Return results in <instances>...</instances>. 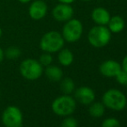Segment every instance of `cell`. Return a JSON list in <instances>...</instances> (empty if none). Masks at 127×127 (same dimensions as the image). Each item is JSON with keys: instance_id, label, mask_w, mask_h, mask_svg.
I'll return each mask as SVG.
<instances>
[{"instance_id": "1", "label": "cell", "mask_w": 127, "mask_h": 127, "mask_svg": "<svg viewBox=\"0 0 127 127\" xmlns=\"http://www.w3.org/2000/svg\"><path fill=\"white\" fill-rule=\"evenodd\" d=\"M65 40L62 34L57 31H49L42 35L40 41V48L46 53H56L63 48Z\"/></svg>"}, {"instance_id": "2", "label": "cell", "mask_w": 127, "mask_h": 127, "mask_svg": "<svg viewBox=\"0 0 127 127\" xmlns=\"http://www.w3.org/2000/svg\"><path fill=\"white\" fill-rule=\"evenodd\" d=\"M112 33L105 25L94 26L89 30L87 39L88 42L94 48H103L110 42Z\"/></svg>"}, {"instance_id": "3", "label": "cell", "mask_w": 127, "mask_h": 127, "mask_svg": "<svg viewBox=\"0 0 127 127\" xmlns=\"http://www.w3.org/2000/svg\"><path fill=\"white\" fill-rule=\"evenodd\" d=\"M52 111L55 114L62 117H67L74 113L76 108V101L68 94L60 96L55 99L51 105Z\"/></svg>"}, {"instance_id": "4", "label": "cell", "mask_w": 127, "mask_h": 127, "mask_svg": "<svg viewBox=\"0 0 127 127\" xmlns=\"http://www.w3.org/2000/svg\"><path fill=\"white\" fill-rule=\"evenodd\" d=\"M21 75L28 80H36L43 74V67L35 59H25L19 67Z\"/></svg>"}, {"instance_id": "5", "label": "cell", "mask_w": 127, "mask_h": 127, "mask_svg": "<svg viewBox=\"0 0 127 127\" xmlns=\"http://www.w3.org/2000/svg\"><path fill=\"white\" fill-rule=\"evenodd\" d=\"M104 105L113 111H122L126 105V97L122 92L117 89H110L104 94Z\"/></svg>"}, {"instance_id": "6", "label": "cell", "mask_w": 127, "mask_h": 127, "mask_svg": "<svg viewBox=\"0 0 127 127\" xmlns=\"http://www.w3.org/2000/svg\"><path fill=\"white\" fill-rule=\"evenodd\" d=\"M83 34V25L79 19L71 18L67 21L62 28V35L67 42H75L81 37Z\"/></svg>"}, {"instance_id": "7", "label": "cell", "mask_w": 127, "mask_h": 127, "mask_svg": "<svg viewBox=\"0 0 127 127\" xmlns=\"http://www.w3.org/2000/svg\"><path fill=\"white\" fill-rule=\"evenodd\" d=\"M2 122L5 127H22L24 125L22 111L16 105H9L3 112Z\"/></svg>"}, {"instance_id": "8", "label": "cell", "mask_w": 127, "mask_h": 127, "mask_svg": "<svg viewBox=\"0 0 127 127\" xmlns=\"http://www.w3.org/2000/svg\"><path fill=\"white\" fill-rule=\"evenodd\" d=\"M53 17L57 22H67L74 16V9L68 3H59L52 10Z\"/></svg>"}, {"instance_id": "9", "label": "cell", "mask_w": 127, "mask_h": 127, "mask_svg": "<svg viewBox=\"0 0 127 127\" xmlns=\"http://www.w3.org/2000/svg\"><path fill=\"white\" fill-rule=\"evenodd\" d=\"M48 12V5L42 0H35L29 8V15L34 20L43 18Z\"/></svg>"}, {"instance_id": "10", "label": "cell", "mask_w": 127, "mask_h": 127, "mask_svg": "<svg viewBox=\"0 0 127 127\" xmlns=\"http://www.w3.org/2000/svg\"><path fill=\"white\" fill-rule=\"evenodd\" d=\"M122 70L121 65L118 62L113 60L105 61L99 66V72L102 75L105 77H116L118 74Z\"/></svg>"}, {"instance_id": "11", "label": "cell", "mask_w": 127, "mask_h": 127, "mask_svg": "<svg viewBox=\"0 0 127 127\" xmlns=\"http://www.w3.org/2000/svg\"><path fill=\"white\" fill-rule=\"evenodd\" d=\"M75 99L83 105H89L95 99V94L92 88L88 87H80L74 93Z\"/></svg>"}, {"instance_id": "12", "label": "cell", "mask_w": 127, "mask_h": 127, "mask_svg": "<svg viewBox=\"0 0 127 127\" xmlns=\"http://www.w3.org/2000/svg\"><path fill=\"white\" fill-rule=\"evenodd\" d=\"M93 21L97 25H107L109 20L111 18L110 12L104 7H97L93 10L91 14Z\"/></svg>"}, {"instance_id": "13", "label": "cell", "mask_w": 127, "mask_h": 127, "mask_svg": "<svg viewBox=\"0 0 127 127\" xmlns=\"http://www.w3.org/2000/svg\"><path fill=\"white\" fill-rule=\"evenodd\" d=\"M107 25H108L107 28L109 29L111 33L118 34L123 31V30L125 29V26H126V23H125V20L122 17H120V16H113V17H111Z\"/></svg>"}, {"instance_id": "14", "label": "cell", "mask_w": 127, "mask_h": 127, "mask_svg": "<svg viewBox=\"0 0 127 127\" xmlns=\"http://www.w3.org/2000/svg\"><path fill=\"white\" fill-rule=\"evenodd\" d=\"M44 73H45L46 77L53 82L60 81L62 79V77H63V72H62V68H60L57 66H48V67H46Z\"/></svg>"}, {"instance_id": "15", "label": "cell", "mask_w": 127, "mask_h": 127, "mask_svg": "<svg viewBox=\"0 0 127 127\" xmlns=\"http://www.w3.org/2000/svg\"><path fill=\"white\" fill-rule=\"evenodd\" d=\"M58 61L61 65L64 67H68L74 62V55L72 51L68 49H63L62 48L58 54Z\"/></svg>"}, {"instance_id": "16", "label": "cell", "mask_w": 127, "mask_h": 127, "mask_svg": "<svg viewBox=\"0 0 127 127\" xmlns=\"http://www.w3.org/2000/svg\"><path fill=\"white\" fill-rule=\"evenodd\" d=\"M61 90L64 94H70L74 92V88H75V84H74V80L71 78H64L61 80Z\"/></svg>"}, {"instance_id": "17", "label": "cell", "mask_w": 127, "mask_h": 127, "mask_svg": "<svg viewBox=\"0 0 127 127\" xmlns=\"http://www.w3.org/2000/svg\"><path fill=\"white\" fill-rule=\"evenodd\" d=\"M105 113V105L100 102L92 104L89 107V114L94 118H100Z\"/></svg>"}, {"instance_id": "18", "label": "cell", "mask_w": 127, "mask_h": 127, "mask_svg": "<svg viewBox=\"0 0 127 127\" xmlns=\"http://www.w3.org/2000/svg\"><path fill=\"white\" fill-rule=\"evenodd\" d=\"M21 54H22V52H21V49L19 48L11 46L4 51V57L10 59V60H15V59L20 57Z\"/></svg>"}, {"instance_id": "19", "label": "cell", "mask_w": 127, "mask_h": 127, "mask_svg": "<svg viewBox=\"0 0 127 127\" xmlns=\"http://www.w3.org/2000/svg\"><path fill=\"white\" fill-rule=\"evenodd\" d=\"M52 62H53V57L50 55V53H44L41 55L40 58H39V62L42 64V67H48V66L51 65Z\"/></svg>"}, {"instance_id": "20", "label": "cell", "mask_w": 127, "mask_h": 127, "mask_svg": "<svg viewBox=\"0 0 127 127\" xmlns=\"http://www.w3.org/2000/svg\"><path fill=\"white\" fill-rule=\"evenodd\" d=\"M101 127H121V125L117 119L109 118L102 122Z\"/></svg>"}, {"instance_id": "21", "label": "cell", "mask_w": 127, "mask_h": 127, "mask_svg": "<svg viewBox=\"0 0 127 127\" xmlns=\"http://www.w3.org/2000/svg\"><path fill=\"white\" fill-rule=\"evenodd\" d=\"M78 126V122L74 118L67 117L62 121L61 127H77Z\"/></svg>"}, {"instance_id": "22", "label": "cell", "mask_w": 127, "mask_h": 127, "mask_svg": "<svg viewBox=\"0 0 127 127\" xmlns=\"http://www.w3.org/2000/svg\"><path fill=\"white\" fill-rule=\"evenodd\" d=\"M116 79H117L118 82L121 85L125 86L127 87V72L124 70H121L119 74L116 75Z\"/></svg>"}, {"instance_id": "23", "label": "cell", "mask_w": 127, "mask_h": 127, "mask_svg": "<svg viewBox=\"0 0 127 127\" xmlns=\"http://www.w3.org/2000/svg\"><path fill=\"white\" fill-rule=\"evenodd\" d=\"M121 67H122V70L127 72V55L125 56V58L123 59L122 62V65H121Z\"/></svg>"}, {"instance_id": "24", "label": "cell", "mask_w": 127, "mask_h": 127, "mask_svg": "<svg viewBox=\"0 0 127 127\" xmlns=\"http://www.w3.org/2000/svg\"><path fill=\"white\" fill-rule=\"evenodd\" d=\"M58 1L62 3H68V4H71V3H74L75 0H58Z\"/></svg>"}, {"instance_id": "25", "label": "cell", "mask_w": 127, "mask_h": 127, "mask_svg": "<svg viewBox=\"0 0 127 127\" xmlns=\"http://www.w3.org/2000/svg\"><path fill=\"white\" fill-rule=\"evenodd\" d=\"M3 58H4V52H3V49L0 48V63L3 62Z\"/></svg>"}, {"instance_id": "26", "label": "cell", "mask_w": 127, "mask_h": 127, "mask_svg": "<svg viewBox=\"0 0 127 127\" xmlns=\"http://www.w3.org/2000/svg\"><path fill=\"white\" fill-rule=\"evenodd\" d=\"M18 1L22 3H29V2L31 1V0H18Z\"/></svg>"}, {"instance_id": "27", "label": "cell", "mask_w": 127, "mask_h": 127, "mask_svg": "<svg viewBox=\"0 0 127 127\" xmlns=\"http://www.w3.org/2000/svg\"><path fill=\"white\" fill-rule=\"evenodd\" d=\"M2 33H3V32H2V30H1V28H0V37L2 36Z\"/></svg>"}, {"instance_id": "28", "label": "cell", "mask_w": 127, "mask_h": 127, "mask_svg": "<svg viewBox=\"0 0 127 127\" xmlns=\"http://www.w3.org/2000/svg\"><path fill=\"white\" fill-rule=\"evenodd\" d=\"M81 1H84V2H89V1H91V0H81Z\"/></svg>"}, {"instance_id": "29", "label": "cell", "mask_w": 127, "mask_h": 127, "mask_svg": "<svg viewBox=\"0 0 127 127\" xmlns=\"http://www.w3.org/2000/svg\"><path fill=\"white\" fill-rule=\"evenodd\" d=\"M0 96H1V91H0Z\"/></svg>"}]
</instances>
